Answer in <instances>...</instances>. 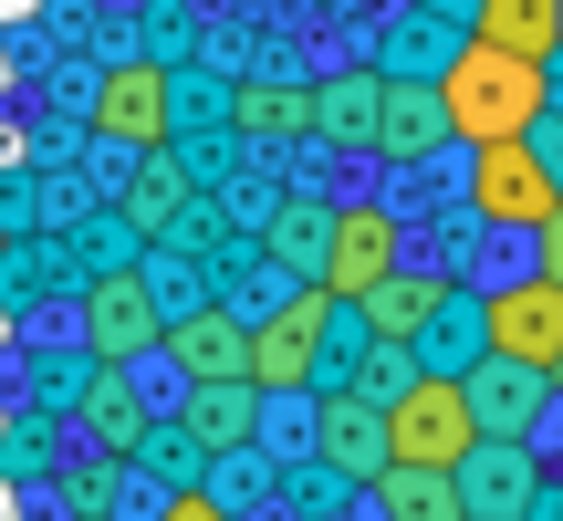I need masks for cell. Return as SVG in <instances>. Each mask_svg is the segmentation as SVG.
I'll return each mask as SVG.
<instances>
[{
  "label": "cell",
  "mask_w": 563,
  "mask_h": 521,
  "mask_svg": "<svg viewBox=\"0 0 563 521\" xmlns=\"http://www.w3.org/2000/svg\"><path fill=\"white\" fill-rule=\"evenodd\" d=\"M376 511L386 521H470L449 469H386V480H376Z\"/></svg>",
  "instance_id": "obj_17"
},
{
  "label": "cell",
  "mask_w": 563,
  "mask_h": 521,
  "mask_svg": "<svg viewBox=\"0 0 563 521\" xmlns=\"http://www.w3.org/2000/svg\"><path fill=\"white\" fill-rule=\"evenodd\" d=\"M241 125H251V136H313V95H292V84H251Z\"/></svg>",
  "instance_id": "obj_20"
},
{
  "label": "cell",
  "mask_w": 563,
  "mask_h": 521,
  "mask_svg": "<svg viewBox=\"0 0 563 521\" xmlns=\"http://www.w3.org/2000/svg\"><path fill=\"white\" fill-rule=\"evenodd\" d=\"M323 334H334V302L302 281V292L282 302L272 323H251V365H241V386H251V397H292V386H323Z\"/></svg>",
  "instance_id": "obj_4"
},
{
  "label": "cell",
  "mask_w": 563,
  "mask_h": 521,
  "mask_svg": "<svg viewBox=\"0 0 563 521\" xmlns=\"http://www.w3.org/2000/svg\"><path fill=\"white\" fill-rule=\"evenodd\" d=\"M481 355H501V365H532V376H553V355H563V292L543 271H511L501 292L481 302Z\"/></svg>",
  "instance_id": "obj_5"
},
{
  "label": "cell",
  "mask_w": 563,
  "mask_h": 521,
  "mask_svg": "<svg viewBox=\"0 0 563 521\" xmlns=\"http://www.w3.org/2000/svg\"><path fill=\"white\" fill-rule=\"evenodd\" d=\"M355 313H365V334H376V344H407V334H428V323L449 313V292H439L428 271H407V260H397V271H386Z\"/></svg>",
  "instance_id": "obj_15"
},
{
  "label": "cell",
  "mask_w": 563,
  "mask_h": 521,
  "mask_svg": "<svg viewBox=\"0 0 563 521\" xmlns=\"http://www.w3.org/2000/svg\"><path fill=\"white\" fill-rule=\"evenodd\" d=\"M323 459H334L344 480H386V418L355 397V386L323 397Z\"/></svg>",
  "instance_id": "obj_14"
},
{
  "label": "cell",
  "mask_w": 563,
  "mask_h": 521,
  "mask_svg": "<svg viewBox=\"0 0 563 521\" xmlns=\"http://www.w3.org/2000/svg\"><path fill=\"white\" fill-rule=\"evenodd\" d=\"M470 42L511 63H553L563 53V0H470Z\"/></svg>",
  "instance_id": "obj_12"
},
{
  "label": "cell",
  "mask_w": 563,
  "mask_h": 521,
  "mask_svg": "<svg viewBox=\"0 0 563 521\" xmlns=\"http://www.w3.org/2000/svg\"><path fill=\"white\" fill-rule=\"evenodd\" d=\"M376 95H386L376 74H344V84H323V95H313V136H334V146H365V136H376Z\"/></svg>",
  "instance_id": "obj_18"
},
{
  "label": "cell",
  "mask_w": 563,
  "mask_h": 521,
  "mask_svg": "<svg viewBox=\"0 0 563 521\" xmlns=\"http://www.w3.org/2000/svg\"><path fill=\"white\" fill-rule=\"evenodd\" d=\"M563 209V178L543 167V146L511 136V146H470V220L490 230H543Z\"/></svg>",
  "instance_id": "obj_3"
},
{
  "label": "cell",
  "mask_w": 563,
  "mask_h": 521,
  "mask_svg": "<svg viewBox=\"0 0 563 521\" xmlns=\"http://www.w3.org/2000/svg\"><path fill=\"white\" fill-rule=\"evenodd\" d=\"M407 260L397 241V209H334V230H323V260H313V292L323 302H365L386 271Z\"/></svg>",
  "instance_id": "obj_6"
},
{
  "label": "cell",
  "mask_w": 563,
  "mask_h": 521,
  "mask_svg": "<svg viewBox=\"0 0 563 521\" xmlns=\"http://www.w3.org/2000/svg\"><path fill=\"white\" fill-rule=\"evenodd\" d=\"M460 397H470V418H481V439H532V418L553 407V376H532V365H501V355H481L460 376Z\"/></svg>",
  "instance_id": "obj_10"
},
{
  "label": "cell",
  "mask_w": 563,
  "mask_h": 521,
  "mask_svg": "<svg viewBox=\"0 0 563 521\" xmlns=\"http://www.w3.org/2000/svg\"><path fill=\"white\" fill-rule=\"evenodd\" d=\"M178 209H188V167H178V157L157 146V157H146V178L125 188V230H167Z\"/></svg>",
  "instance_id": "obj_19"
},
{
  "label": "cell",
  "mask_w": 563,
  "mask_h": 521,
  "mask_svg": "<svg viewBox=\"0 0 563 521\" xmlns=\"http://www.w3.org/2000/svg\"><path fill=\"white\" fill-rule=\"evenodd\" d=\"M84 418L104 428V448H115V459H136V448H146V418H136V397H125L115 376H104V386H84Z\"/></svg>",
  "instance_id": "obj_21"
},
{
  "label": "cell",
  "mask_w": 563,
  "mask_h": 521,
  "mask_svg": "<svg viewBox=\"0 0 563 521\" xmlns=\"http://www.w3.org/2000/svg\"><path fill=\"white\" fill-rule=\"evenodd\" d=\"M439 125L460 146H511V136H532L543 125V63H511V53H490V42H460V53L439 63Z\"/></svg>",
  "instance_id": "obj_1"
},
{
  "label": "cell",
  "mask_w": 563,
  "mask_h": 521,
  "mask_svg": "<svg viewBox=\"0 0 563 521\" xmlns=\"http://www.w3.org/2000/svg\"><path fill=\"white\" fill-rule=\"evenodd\" d=\"M95 136L146 146V157H157V146L178 136V84H167L157 63H115V74L95 84Z\"/></svg>",
  "instance_id": "obj_8"
},
{
  "label": "cell",
  "mask_w": 563,
  "mask_h": 521,
  "mask_svg": "<svg viewBox=\"0 0 563 521\" xmlns=\"http://www.w3.org/2000/svg\"><path fill=\"white\" fill-rule=\"evenodd\" d=\"M84 344H95L104 365H136L167 344V313H157V281L146 271H95V292H84Z\"/></svg>",
  "instance_id": "obj_7"
},
{
  "label": "cell",
  "mask_w": 563,
  "mask_h": 521,
  "mask_svg": "<svg viewBox=\"0 0 563 521\" xmlns=\"http://www.w3.org/2000/svg\"><path fill=\"white\" fill-rule=\"evenodd\" d=\"M449 480H460V511H470V521H532V501H543V480H532V448H522V439H481L460 469H449Z\"/></svg>",
  "instance_id": "obj_9"
},
{
  "label": "cell",
  "mask_w": 563,
  "mask_h": 521,
  "mask_svg": "<svg viewBox=\"0 0 563 521\" xmlns=\"http://www.w3.org/2000/svg\"><path fill=\"white\" fill-rule=\"evenodd\" d=\"M439 136H449V125H439V95H428V84H386V95H376V136H365V146H386V157H428Z\"/></svg>",
  "instance_id": "obj_16"
},
{
  "label": "cell",
  "mask_w": 563,
  "mask_h": 521,
  "mask_svg": "<svg viewBox=\"0 0 563 521\" xmlns=\"http://www.w3.org/2000/svg\"><path fill=\"white\" fill-rule=\"evenodd\" d=\"M146 521H230L220 501H209V490H178V501H157V511H146Z\"/></svg>",
  "instance_id": "obj_23"
},
{
  "label": "cell",
  "mask_w": 563,
  "mask_h": 521,
  "mask_svg": "<svg viewBox=\"0 0 563 521\" xmlns=\"http://www.w3.org/2000/svg\"><path fill=\"white\" fill-rule=\"evenodd\" d=\"M376 418H386V469H460L481 448V418H470L460 376H407Z\"/></svg>",
  "instance_id": "obj_2"
},
{
  "label": "cell",
  "mask_w": 563,
  "mask_h": 521,
  "mask_svg": "<svg viewBox=\"0 0 563 521\" xmlns=\"http://www.w3.org/2000/svg\"><path fill=\"white\" fill-rule=\"evenodd\" d=\"M178 439H188V448H209V459H230V448L262 439V397H251V386H188Z\"/></svg>",
  "instance_id": "obj_13"
},
{
  "label": "cell",
  "mask_w": 563,
  "mask_h": 521,
  "mask_svg": "<svg viewBox=\"0 0 563 521\" xmlns=\"http://www.w3.org/2000/svg\"><path fill=\"white\" fill-rule=\"evenodd\" d=\"M323 230H334V220H323L313 199H292V209H282V220H272V251L292 260V271H313V260H323Z\"/></svg>",
  "instance_id": "obj_22"
},
{
  "label": "cell",
  "mask_w": 563,
  "mask_h": 521,
  "mask_svg": "<svg viewBox=\"0 0 563 521\" xmlns=\"http://www.w3.org/2000/svg\"><path fill=\"white\" fill-rule=\"evenodd\" d=\"M553 397H563V355H553Z\"/></svg>",
  "instance_id": "obj_25"
},
{
  "label": "cell",
  "mask_w": 563,
  "mask_h": 521,
  "mask_svg": "<svg viewBox=\"0 0 563 521\" xmlns=\"http://www.w3.org/2000/svg\"><path fill=\"white\" fill-rule=\"evenodd\" d=\"M532 241H543V260H532V271H543V281H553V292H563V209H553V220H543V230H532Z\"/></svg>",
  "instance_id": "obj_24"
},
{
  "label": "cell",
  "mask_w": 563,
  "mask_h": 521,
  "mask_svg": "<svg viewBox=\"0 0 563 521\" xmlns=\"http://www.w3.org/2000/svg\"><path fill=\"white\" fill-rule=\"evenodd\" d=\"M167 355H178L188 386H241V365H251V323L220 313V302H199V313L167 323Z\"/></svg>",
  "instance_id": "obj_11"
}]
</instances>
